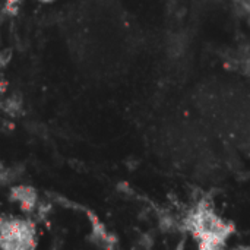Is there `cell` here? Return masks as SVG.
Instances as JSON below:
<instances>
[{"label": "cell", "instance_id": "obj_7", "mask_svg": "<svg viewBox=\"0 0 250 250\" xmlns=\"http://www.w3.org/2000/svg\"><path fill=\"white\" fill-rule=\"evenodd\" d=\"M41 1H53V0H41Z\"/></svg>", "mask_w": 250, "mask_h": 250}, {"label": "cell", "instance_id": "obj_4", "mask_svg": "<svg viewBox=\"0 0 250 250\" xmlns=\"http://www.w3.org/2000/svg\"><path fill=\"white\" fill-rule=\"evenodd\" d=\"M139 245H141L142 248H145V249H151V248L154 246V239H152V236H149V234H142L141 239H139Z\"/></svg>", "mask_w": 250, "mask_h": 250}, {"label": "cell", "instance_id": "obj_3", "mask_svg": "<svg viewBox=\"0 0 250 250\" xmlns=\"http://www.w3.org/2000/svg\"><path fill=\"white\" fill-rule=\"evenodd\" d=\"M1 108L4 113L10 114V116H19L22 113V100L19 97H10L7 98L6 101H3L1 104Z\"/></svg>", "mask_w": 250, "mask_h": 250}, {"label": "cell", "instance_id": "obj_2", "mask_svg": "<svg viewBox=\"0 0 250 250\" xmlns=\"http://www.w3.org/2000/svg\"><path fill=\"white\" fill-rule=\"evenodd\" d=\"M10 199L19 202L22 211L29 212L37 205V192L29 186H16L10 192Z\"/></svg>", "mask_w": 250, "mask_h": 250}, {"label": "cell", "instance_id": "obj_6", "mask_svg": "<svg viewBox=\"0 0 250 250\" xmlns=\"http://www.w3.org/2000/svg\"><path fill=\"white\" fill-rule=\"evenodd\" d=\"M19 1H21V0H7V1H6V6H18Z\"/></svg>", "mask_w": 250, "mask_h": 250}, {"label": "cell", "instance_id": "obj_1", "mask_svg": "<svg viewBox=\"0 0 250 250\" xmlns=\"http://www.w3.org/2000/svg\"><path fill=\"white\" fill-rule=\"evenodd\" d=\"M37 245L35 226L26 220L0 217V249L29 250Z\"/></svg>", "mask_w": 250, "mask_h": 250}, {"label": "cell", "instance_id": "obj_5", "mask_svg": "<svg viewBox=\"0 0 250 250\" xmlns=\"http://www.w3.org/2000/svg\"><path fill=\"white\" fill-rule=\"evenodd\" d=\"M12 59V50H3L0 51V69L4 67Z\"/></svg>", "mask_w": 250, "mask_h": 250}]
</instances>
